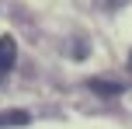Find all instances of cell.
Returning <instances> with one entry per match:
<instances>
[{
    "label": "cell",
    "instance_id": "obj_1",
    "mask_svg": "<svg viewBox=\"0 0 132 129\" xmlns=\"http://www.w3.org/2000/svg\"><path fill=\"white\" fill-rule=\"evenodd\" d=\"M14 59H18V45H14L11 35H4V39H0V80H4V73L14 66Z\"/></svg>",
    "mask_w": 132,
    "mask_h": 129
},
{
    "label": "cell",
    "instance_id": "obj_2",
    "mask_svg": "<svg viewBox=\"0 0 132 129\" xmlns=\"http://www.w3.org/2000/svg\"><path fill=\"white\" fill-rule=\"evenodd\" d=\"M31 115L28 112H0V126H28Z\"/></svg>",
    "mask_w": 132,
    "mask_h": 129
},
{
    "label": "cell",
    "instance_id": "obj_3",
    "mask_svg": "<svg viewBox=\"0 0 132 129\" xmlns=\"http://www.w3.org/2000/svg\"><path fill=\"white\" fill-rule=\"evenodd\" d=\"M90 91H97V94H122V84H111V80H90Z\"/></svg>",
    "mask_w": 132,
    "mask_h": 129
},
{
    "label": "cell",
    "instance_id": "obj_4",
    "mask_svg": "<svg viewBox=\"0 0 132 129\" xmlns=\"http://www.w3.org/2000/svg\"><path fill=\"white\" fill-rule=\"evenodd\" d=\"M129 66H132V56H129Z\"/></svg>",
    "mask_w": 132,
    "mask_h": 129
},
{
    "label": "cell",
    "instance_id": "obj_5",
    "mask_svg": "<svg viewBox=\"0 0 132 129\" xmlns=\"http://www.w3.org/2000/svg\"><path fill=\"white\" fill-rule=\"evenodd\" d=\"M111 4H118V0H111Z\"/></svg>",
    "mask_w": 132,
    "mask_h": 129
}]
</instances>
